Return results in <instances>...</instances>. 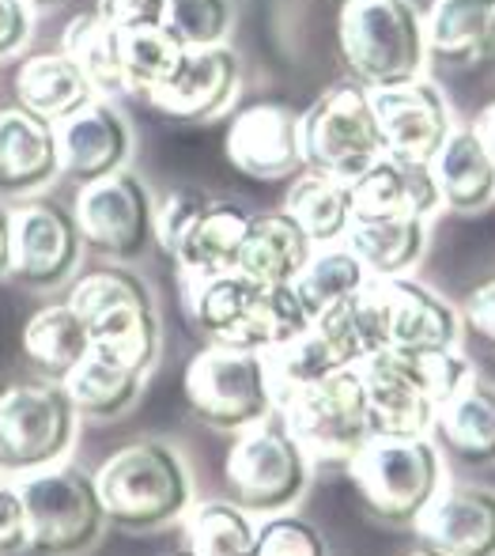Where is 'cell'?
Masks as SVG:
<instances>
[{
    "instance_id": "obj_22",
    "label": "cell",
    "mask_w": 495,
    "mask_h": 556,
    "mask_svg": "<svg viewBox=\"0 0 495 556\" xmlns=\"http://www.w3.org/2000/svg\"><path fill=\"white\" fill-rule=\"evenodd\" d=\"M443 205L431 163H401L382 155L375 167L352 182L356 220H390V216H423Z\"/></svg>"
},
{
    "instance_id": "obj_33",
    "label": "cell",
    "mask_w": 495,
    "mask_h": 556,
    "mask_svg": "<svg viewBox=\"0 0 495 556\" xmlns=\"http://www.w3.org/2000/svg\"><path fill=\"white\" fill-rule=\"evenodd\" d=\"M367 285H371V273L364 269V262H359L348 247L333 242V247L314 250L310 262H306V269L295 277L292 288H295L299 303H303V311L314 323L321 311L352 300V295H359Z\"/></svg>"
},
{
    "instance_id": "obj_15",
    "label": "cell",
    "mask_w": 495,
    "mask_h": 556,
    "mask_svg": "<svg viewBox=\"0 0 495 556\" xmlns=\"http://www.w3.org/2000/svg\"><path fill=\"white\" fill-rule=\"evenodd\" d=\"M382 152L401 163H431L450 137V111L435 84L408 80L371 91Z\"/></svg>"
},
{
    "instance_id": "obj_11",
    "label": "cell",
    "mask_w": 495,
    "mask_h": 556,
    "mask_svg": "<svg viewBox=\"0 0 495 556\" xmlns=\"http://www.w3.org/2000/svg\"><path fill=\"white\" fill-rule=\"evenodd\" d=\"M73 397L61 382L30 379L0 390V469L4 473H35L53 462H65L76 443Z\"/></svg>"
},
{
    "instance_id": "obj_36",
    "label": "cell",
    "mask_w": 495,
    "mask_h": 556,
    "mask_svg": "<svg viewBox=\"0 0 495 556\" xmlns=\"http://www.w3.org/2000/svg\"><path fill=\"white\" fill-rule=\"evenodd\" d=\"M186 46L167 27H137L122 30V80L125 91L152 99L160 88H167L170 76L186 61Z\"/></svg>"
},
{
    "instance_id": "obj_12",
    "label": "cell",
    "mask_w": 495,
    "mask_h": 556,
    "mask_svg": "<svg viewBox=\"0 0 495 556\" xmlns=\"http://www.w3.org/2000/svg\"><path fill=\"white\" fill-rule=\"evenodd\" d=\"M182 387L190 409L216 432H246L277 409L262 352L208 344L190 359Z\"/></svg>"
},
{
    "instance_id": "obj_1",
    "label": "cell",
    "mask_w": 495,
    "mask_h": 556,
    "mask_svg": "<svg viewBox=\"0 0 495 556\" xmlns=\"http://www.w3.org/2000/svg\"><path fill=\"white\" fill-rule=\"evenodd\" d=\"M186 311L212 344L246 352H269L310 330V315L292 285H257L242 273L186 280Z\"/></svg>"
},
{
    "instance_id": "obj_40",
    "label": "cell",
    "mask_w": 495,
    "mask_h": 556,
    "mask_svg": "<svg viewBox=\"0 0 495 556\" xmlns=\"http://www.w3.org/2000/svg\"><path fill=\"white\" fill-rule=\"evenodd\" d=\"M175 0H99L96 12L117 30H137V27H160L167 20V8Z\"/></svg>"
},
{
    "instance_id": "obj_47",
    "label": "cell",
    "mask_w": 495,
    "mask_h": 556,
    "mask_svg": "<svg viewBox=\"0 0 495 556\" xmlns=\"http://www.w3.org/2000/svg\"><path fill=\"white\" fill-rule=\"evenodd\" d=\"M412 556H435V553H428V549H420V553H412Z\"/></svg>"
},
{
    "instance_id": "obj_21",
    "label": "cell",
    "mask_w": 495,
    "mask_h": 556,
    "mask_svg": "<svg viewBox=\"0 0 495 556\" xmlns=\"http://www.w3.org/2000/svg\"><path fill=\"white\" fill-rule=\"evenodd\" d=\"M234 88H239V58L219 42L186 53L167 88L155 91L148 103L170 117H182V122H204L231 103Z\"/></svg>"
},
{
    "instance_id": "obj_28",
    "label": "cell",
    "mask_w": 495,
    "mask_h": 556,
    "mask_svg": "<svg viewBox=\"0 0 495 556\" xmlns=\"http://www.w3.org/2000/svg\"><path fill=\"white\" fill-rule=\"evenodd\" d=\"M344 247L364 262L371 280L405 277L428 250L423 216H390V220H352Z\"/></svg>"
},
{
    "instance_id": "obj_6",
    "label": "cell",
    "mask_w": 495,
    "mask_h": 556,
    "mask_svg": "<svg viewBox=\"0 0 495 556\" xmlns=\"http://www.w3.org/2000/svg\"><path fill=\"white\" fill-rule=\"evenodd\" d=\"M27 507V549L35 556H84L106 527L99 484L80 466L53 462L20 477Z\"/></svg>"
},
{
    "instance_id": "obj_10",
    "label": "cell",
    "mask_w": 495,
    "mask_h": 556,
    "mask_svg": "<svg viewBox=\"0 0 495 556\" xmlns=\"http://www.w3.org/2000/svg\"><path fill=\"white\" fill-rule=\"evenodd\" d=\"M367 352H443L458 344L461 318L443 295L408 277L371 280L356 295Z\"/></svg>"
},
{
    "instance_id": "obj_4",
    "label": "cell",
    "mask_w": 495,
    "mask_h": 556,
    "mask_svg": "<svg viewBox=\"0 0 495 556\" xmlns=\"http://www.w3.org/2000/svg\"><path fill=\"white\" fill-rule=\"evenodd\" d=\"M341 53L364 88H397L420 80L428 35L412 0H344Z\"/></svg>"
},
{
    "instance_id": "obj_14",
    "label": "cell",
    "mask_w": 495,
    "mask_h": 556,
    "mask_svg": "<svg viewBox=\"0 0 495 556\" xmlns=\"http://www.w3.org/2000/svg\"><path fill=\"white\" fill-rule=\"evenodd\" d=\"M73 216L80 239L117 262L140 257L155 239V205L144 182L129 170H114L96 182H84L76 193Z\"/></svg>"
},
{
    "instance_id": "obj_32",
    "label": "cell",
    "mask_w": 495,
    "mask_h": 556,
    "mask_svg": "<svg viewBox=\"0 0 495 556\" xmlns=\"http://www.w3.org/2000/svg\"><path fill=\"white\" fill-rule=\"evenodd\" d=\"M61 53L88 76L96 96H117L125 91L122 80V30L114 23H106L102 15L80 12L76 20H68L65 38H61Z\"/></svg>"
},
{
    "instance_id": "obj_44",
    "label": "cell",
    "mask_w": 495,
    "mask_h": 556,
    "mask_svg": "<svg viewBox=\"0 0 495 556\" xmlns=\"http://www.w3.org/2000/svg\"><path fill=\"white\" fill-rule=\"evenodd\" d=\"M473 129H477V137H481V144L488 148V155L495 160V99H492L488 106H484L481 114H477Z\"/></svg>"
},
{
    "instance_id": "obj_20",
    "label": "cell",
    "mask_w": 495,
    "mask_h": 556,
    "mask_svg": "<svg viewBox=\"0 0 495 556\" xmlns=\"http://www.w3.org/2000/svg\"><path fill=\"white\" fill-rule=\"evenodd\" d=\"M250 216L254 213H246V208L234 205V201L204 198L198 213L190 216V224L178 231L175 247H170L167 254L178 262L186 280L234 273L239 269L242 242H246V231H250Z\"/></svg>"
},
{
    "instance_id": "obj_43",
    "label": "cell",
    "mask_w": 495,
    "mask_h": 556,
    "mask_svg": "<svg viewBox=\"0 0 495 556\" xmlns=\"http://www.w3.org/2000/svg\"><path fill=\"white\" fill-rule=\"evenodd\" d=\"M461 318H466L469 330L481 337V341H488L495 349V280H484L481 288L469 292L466 307H461Z\"/></svg>"
},
{
    "instance_id": "obj_2",
    "label": "cell",
    "mask_w": 495,
    "mask_h": 556,
    "mask_svg": "<svg viewBox=\"0 0 495 556\" xmlns=\"http://www.w3.org/2000/svg\"><path fill=\"white\" fill-rule=\"evenodd\" d=\"M375 435H428L435 413L473 367L461 352H375L359 364Z\"/></svg>"
},
{
    "instance_id": "obj_45",
    "label": "cell",
    "mask_w": 495,
    "mask_h": 556,
    "mask_svg": "<svg viewBox=\"0 0 495 556\" xmlns=\"http://www.w3.org/2000/svg\"><path fill=\"white\" fill-rule=\"evenodd\" d=\"M12 269V213L0 208V273Z\"/></svg>"
},
{
    "instance_id": "obj_9",
    "label": "cell",
    "mask_w": 495,
    "mask_h": 556,
    "mask_svg": "<svg viewBox=\"0 0 495 556\" xmlns=\"http://www.w3.org/2000/svg\"><path fill=\"white\" fill-rule=\"evenodd\" d=\"M224 481L231 504L246 515H280L292 511L310 484V454L303 451L277 409L262 425L246 428L224 462Z\"/></svg>"
},
{
    "instance_id": "obj_25",
    "label": "cell",
    "mask_w": 495,
    "mask_h": 556,
    "mask_svg": "<svg viewBox=\"0 0 495 556\" xmlns=\"http://www.w3.org/2000/svg\"><path fill=\"white\" fill-rule=\"evenodd\" d=\"M435 440L469 466H488L495 462V387L466 379L435 413L431 425Z\"/></svg>"
},
{
    "instance_id": "obj_29",
    "label": "cell",
    "mask_w": 495,
    "mask_h": 556,
    "mask_svg": "<svg viewBox=\"0 0 495 556\" xmlns=\"http://www.w3.org/2000/svg\"><path fill=\"white\" fill-rule=\"evenodd\" d=\"M15 96L20 106H27L30 114L46 117L58 125L61 117L76 114L80 106H88L91 99H99L91 91L88 76L65 58V53H35L20 65L15 73Z\"/></svg>"
},
{
    "instance_id": "obj_5",
    "label": "cell",
    "mask_w": 495,
    "mask_h": 556,
    "mask_svg": "<svg viewBox=\"0 0 495 556\" xmlns=\"http://www.w3.org/2000/svg\"><path fill=\"white\" fill-rule=\"evenodd\" d=\"M68 303L88 323L91 352L140 375H148V367L160 359V315L148 288L132 273H88L73 285Z\"/></svg>"
},
{
    "instance_id": "obj_49",
    "label": "cell",
    "mask_w": 495,
    "mask_h": 556,
    "mask_svg": "<svg viewBox=\"0 0 495 556\" xmlns=\"http://www.w3.org/2000/svg\"><path fill=\"white\" fill-rule=\"evenodd\" d=\"M246 556H257V553H246Z\"/></svg>"
},
{
    "instance_id": "obj_34",
    "label": "cell",
    "mask_w": 495,
    "mask_h": 556,
    "mask_svg": "<svg viewBox=\"0 0 495 556\" xmlns=\"http://www.w3.org/2000/svg\"><path fill=\"white\" fill-rule=\"evenodd\" d=\"M140 382H144L140 371L114 364V359L99 356V352H88V359H84L61 387L68 390V397H73L80 417L110 420V417H122V413L137 402Z\"/></svg>"
},
{
    "instance_id": "obj_18",
    "label": "cell",
    "mask_w": 495,
    "mask_h": 556,
    "mask_svg": "<svg viewBox=\"0 0 495 556\" xmlns=\"http://www.w3.org/2000/svg\"><path fill=\"white\" fill-rule=\"evenodd\" d=\"M227 160L234 163V170L257 182L288 178L303 163L299 114L280 103H257L242 111L227 129Z\"/></svg>"
},
{
    "instance_id": "obj_3",
    "label": "cell",
    "mask_w": 495,
    "mask_h": 556,
    "mask_svg": "<svg viewBox=\"0 0 495 556\" xmlns=\"http://www.w3.org/2000/svg\"><path fill=\"white\" fill-rule=\"evenodd\" d=\"M106 522L122 530H155L190 511L193 484L182 454L170 443L137 440L110 454L96 477Z\"/></svg>"
},
{
    "instance_id": "obj_19",
    "label": "cell",
    "mask_w": 495,
    "mask_h": 556,
    "mask_svg": "<svg viewBox=\"0 0 495 556\" xmlns=\"http://www.w3.org/2000/svg\"><path fill=\"white\" fill-rule=\"evenodd\" d=\"M53 129H58V167L76 182H96L122 170L132 144L125 117L102 99H91L76 114L61 117Z\"/></svg>"
},
{
    "instance_id": "obj_7",
    "label": "cell",
    "mask_w": 495,
    "mask_h": 556,
    "mask_svg": "<svg viewBox=\"0 0 495 556\" xmlns=\"http://www.w3.org/2000/svg\"><path fill=\"white\" fill-rule=\"evenodd\" d=\"M277 417L284 420L292 440L310 454V462L321 458L348 466L375 440L359 367H344V371H333L310 387H299L295 394L280 397Z\"/></svg>"
},
{
    "instance_id": "obj_16",
    "label": "cell",
    "mask_w": 495,
    "mask_h": 556,
    "mask_svg": "<svg viewBox=\"0 0 495 556\" xmlns=\"http://www.w3.org/2000/svg\"><path fill=\"white\" fill-rule=\"evenodd\" d=\"M76 216L53 201H27L12 213V277L30 288H53L80 262Z\"/></svg>"
},
{
    "instance_id": "obj_17",
    "label": "cell",
    "mask_w": 495,
    "mask_h": 556,
    "mask_svg": "<svg viewBox=\"0 0 495 556\" xmlns=\"http://www.w3.org/2000/svg\"><path fill=\"white\" fill-rule=\"evenodd\" d=\"M412 530L435 556H495V492L481 484L439 489Z\"/></svg>"
},
{
    "instance_id": "obj_37",
    "label": "cell",
    "mask_w": 495,
    "mask_h": 556,
    "mask_svg": "<svg viewBox=\"0 0 495 556\" xmlns=\"http://www.w3.org/2000/svg\"><path fill=\"white\" fill-rule=\"evenodd\" d=\"M186 519V542L198 556H246L254 553L257 527L239 504L231 500H208V504H190Z\"/></svg>"
},
{
    "instance_id": "obj_23",
    "label": "cell",
    "mask_w": 495,
    "mask_h": 556,
    "mask_svg": "<svg viewBox=\"0 0 495 556\" xmlns=\"http://www.w3.org/2000/svg\"><path fill=\"white\" fill-rule=\"evenodd\" d=\"M58 167V129L27 106L0 111V186L12 193H27L46 186Z\"/></svg>"
},
{
    "instance_id": "obj_35",
    "label": "cell",
    "mask_w": 495,
    "mask_h": 556,
    "mask_svg": "<svg viewBox=\"0 0 495 556\" xmlns=\"http://www.w3.org/2000/svg\"><path fill=\"white\" fill-rule=\"evenodd\" d=\"M265 356V371H269V390H272V405L280 397L295 394L299 387H310V382L326 379L333 371H344V356L333 349L326 333L310 323V330L292 337V341L277 344V349L262 352Z\"/></svg>"
},
{
    "instance_id": "obj_27",
    "label": "cell",
    "mask_w": 495,
    "mask_h": 556,
    "mask_svg": "<svg viewBox=\"0 0 495 556\" xmlns=\"http://www.w3.org/2000/svg\"><path fill=\"white\" fill-rule=\"evenodd\" d=\"M428 58L477 65L495 53V0H435L423 20Z\"/></svg>"
},
{
    "instance_id": "obj_13",
    "label": "cell",
    "mask_w": 495,
    "mask_h": 556,
    "mask_svg": "<svg viewBox=\"0 0 495 556\" xmlns=\"http://www.w3.org/2000/svg\"><path fill=\"white\" fill-rule=\"evenodd\" d=\"M299 129H303V163L337 182L352 186L386 155L367 88H329L310 111L299 114Z\"/></svg>"
},
{
    "instance_id": "obj_38",
    "label": "cell",
    "mask_w": 495,
    "mask_h": 556,
    "mask_svg": "<svg viewBox=\"0 0 495 556\" xmlns=\"http://www.w3.org/2000/svg\"><path fill=\"white\" fill-rule=\"evenodd\" d=\"M234 8L231 0H175L167 8L163 27L186 46V50H204V46H219L224 35L231 30Z\"/></svg>"
},
{
    "instance_id": "obj_39",
    "label": "cell",
    "mask_w": 495,
    "mask_h": 556,
    "mask_svg": "<svg viewBox=\"0 0 495 556\" xmlns=\"http://www.w3.org/2000/svg\"><path fill=\"white\" fill-rule=\"evenodd\" d=\"M254 553L257 556H326V542H321V534L306 519H295V515L280 511V515H269V519L257 527Z\"/></svg>"
},
{
    "instance_id": "obj_24",
    "label": "cell",
    "mask_w": 495,
    "mask_h": 556,
    "mask_svg": "<svg viewBox=\"0 0 495 556\" xmlns=\"http://www.w3.org/2000/svg\"><path fill=\"white\" fill-rule=\"evenodd\" d=\"M310 254L314 242L306 239L303 227L284 208L280 213H254L234 273L257 280V285H295V277L310 262Z\"/></svg>"
},
{
    "instance_id": "obj_30",
    "label": "cell",
    "mask_w": 495,
    "mask_h": 556,
    "mask_svg": "<svg viewBox=\"0 0 495 556\" xmlns=\"http://www.w3.org/2000/svg\"><path fill=\"white\" fill-rule=\"evenodd\" d=\"M23 352H27L30 364L42 371V379L65 382L91 352L88 323L76 315L73 303L42 307L23 326Z\"/></svg>"
},
{
    "instance_id": "obj_26",
    "label": "cell",
    "mask_w": 495,
    "mask_h": 556,
    "mask_svg": "<svg viewBox=\"0 0 495 556\" xmlns=\"http://www.w3.org/2000/svg\"><path fill=\"white\" fill-rule=\"evenodd\" d=\"M439 198L454 213H481L495 201V160L481 144L477 129H450L446 144L431 160Z\"/></svg>"
},
{
    "instance_id": "obj_41",
    "label": "cell",
    "mask_w": 495,
    "mask_h": 556,
    "mask_svg": "<svg viewBox=\"0 0 495 556\" xmlns=\"http://www.w3.org/2000/svg\"><path fill=\"white\" fill-rule=\"evenodd\" d=\"M27 549V507L20 481H0V556Z\"/></svg>"
},
{
    "instance_id": "obj_46",
    "label": "cell",
    "mask_w": 495,
    "mask_h": 556,
    "mask_svg": "<svg viewBox=\"0 0 495 556\" xmlns=\"http://www.w3.org/2000/svg\"><path fill=\"white\" fill-rule=\"evenodd\" d=\"M170 556H198V553H193V549H182V553H170Z\"/></svg>"
},
{
    "instance_id": "obj_8",
    "label": "cell",
    "mask_w": 495,
    "mask_h": 556,
    "mask_svg": "<svg viewBox=\"0 0 495 556\" xmlns=\"http://www.w3.org/2000/svg\"><path fill=\"white\" fill-rule=\"evenodd\" d=\"M348 477L379 519L412 527L443 489V462L428 435H375L348 462Z\"/></svg>"
},
{
    "instance_id": "obj_48",
    "label": "cell",
    "mask_w": 495,
    "mask_h": 556,
    "mask_svg": "<svg viewBox=\"0 0 495 556\" xmlns=\"http://www.w3.org/2000/svg\"><path fill=\"white\" fill-rule=\"evenodd\" d=\"M27 4H42V0H27Z\"/></svg>"
},
{
    "instance_id": "obj_31",
    "label": "cell",
    "mask_w": 495,
    "mask_h": 556,
    "mask_svg": "<svg viewBox=\"0 0 495 556\" xmlns=\"http://www.w3.org/2000/svg\"><path fill=\"white\" fill-rule=\"evenodd\" d=\"M284 213L303 227V235L314 247H333L348 235L356 208H352V186L337 182V178L321 175V170H306L292 182L284 198Z\"/></svg>"
},
{
    "instance_id": "obj_42",
    "label": "cell",
    "mask_w": 495,
    "mask_h": 556,
    "mask_svg": "<svg viewBox=\"0 0 495 556\" xmlns=\"http://www.w3.org/2000/svg\"><path fill=\"white\" fill-rule=\"evenodd\" d=\"M30 38V4L27 0H0V61L20 53Z\"/></svg>"
}]
</instances>
